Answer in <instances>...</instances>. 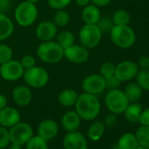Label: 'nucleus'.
<instances>
[{"label": "nucleus", "mask_w": 149, "mask_h": 149, "mask_svg": "<svg viewBox=\"0 0 149 149\" xmlns=\"http://www.w3.org/2000/svg\"><path fill=\"white\" fill-rule=\"evenodd\" d=\"M24 71L20 61L17 60L12 59L0 66V76L6 81H18L23 77Z\"/></svg>", "instance_id": "obj_9"}, {"label": "nucleus", "mask_w": 149, "mask_h": 149, "mask_svg": "<svg viewBox=\"0 0 149 149\" xmlns=\"http://www.w3.org/2000/svg\"><path fill=\"white\" fill-rule=\"evenodd\" d=\"M78 96V93L74 90L66 89L60 92L58 96V101L64 107H71L76 104Z\"/></svg>", "instance_id": "obj_20"}, {"label": "nucleus", "mask_w": 149, "mask_h": 149, "mask_svg": "<svg viewBox=\"0 0 149 149\" xmlns=\"http://www.w3.org/2000/svg\"><path fill=\"white\" fill-rule=\"evenodd\" d=\"M81 119L76 111H68L61 118V125L67 132H76L81 125Z\"/></svg>", "instance_id": "obj_18"}, {"label": "nucleus", "mask_w": 149, "mask_h": 149, "mask_svg": "<svg viewBox=\"0 0 149 149\" xmlns=\"http://www.w3.org/2000/svg\"><path fill=\"white\" fill-rule=\"evenodd\" d=\"M26 149H48L47 141L38 134L33 136L26 144Z\"/></svg>", "instance_id": "obj_29"}, {"label": "nucleus", "mask_w": 149, "mask_h": 149, "mask_svg": "<svg viewBox=\"0 0 149 149\" xmlns=\"http://www.w3.org/2000/svg\"><path fill=\"white\" fill-rule=\"evenodd\" d=\"M142 111H143L142 105L138 102H135V103H130L123 113L125 114V117L128 122L135 124L139 122Z\"/></svg>", "instance_id": "obj_22"}, {"label": "nucleus", "mask_w": 149, "mask_h": 149, "mask_svg": "<svg viewBox=\"0 0 149 149\" xmlns=\"http://www.w3.org/2000/svg\"><path fill=\"white\" fill-rule=\"evenodd\" d=\"M13 49L6 44L0 43V64H3L13 59Z\"/></svg>", "instance_id": "obj_34"}, {"label": "nucleus", "mask_w": 149, "mask_h": 149, "mask_svg": "<svg viewBox=\"0 0 149 149\" xmlns=\"http://www.w3.org/2000/svg\"><path fill=\"white\" fill-rule=\"evenodd\" d=\"M124 92L130 103H135L140 99L143 90L137 83H130L125 86Z\"/></svg>", "instance_id": "obj_25"}, {"label": "nucleus", "mask_w": 149, "mask_h": 149, "mask_svg": "<svg viewBox=\"0 0 149 149\" xmlns=\"http://www.w3.org/2000/svg\"><path fill=\"white\" fill-rule=\"evenodd\" d=\"M139 122L141 125L149 126V108H146L142 111Z\"/></svg>", "instance_id": "obj_40"}, {"label": "nucleus", "mask_w": 149, "mask_h": 149, "mask_svg": "<svg viewBox=\"0 0 149 149\" xmlns=\"http://www.w3.org/2000/svg\"><path fill=\"white\" fill-rule=\"evenodd\" d=\"M70 21V16L68 12H66L64 9L61 10H56V13H54L53 22L55 24L57 27H64L66 26Z\"/></svg>", "instance_id": "obj_30"}, {"label": "nucleus", "mask_w": 149, "mask_h": 149, "mask_svg": "<svg viewBox=\"0 0 149 149\" xmlns=\"http://www.w3.org/2000/svg\"><path fill=\"white\" fill-rule=\"evenodd\" d=\"M135 136L138 140L139 146L149 149V126L140 125L137 129Z\"/></svg>", "instance_id": "obj_27"}, {"label": "nucleus", "mask_w": 149, "mask_h": 149, "mask_svg": "<svg viewBox=\"0 0 149 149\" xmlns=\"http://www.w3.org/2000/svg\"><path fill=\"white\" fill-rule=\"evenodd\" d=\"M82 88L84 92L97 96L106 89L105 79L100 74H90L83 80Z\"/></svg>", "instance_id": "obj_10"}, {"label": "nucleus", "mask_w": 149, "mask_h": 149, "mask_svg": "<svg viewBox=\"0 0 149 149\" xmlns=\"http://www.w3.org/2000/svg\"><path fill=\"white\" fill-rule=\"evenodd\" d=\"M121 81L115 76H112L107 79H105V86L107 89L109 90H115V89H118L120 84H121Z\"/></svg>", "instance_id": "obj_38"}, {"label": "nucleus", "mask_w": 149, "mask_h": 149, "mask_svg": "<svg viewBox=\"0 0 149 149\" xmlns=\"http://www.w3.org/2000/svg\"><path fill=\"white\" fill-rule=\"evenodd\" d=\"M102 32L97 25L84 24L79 32V40L81 45L88 49L97 47L102 40Z\"/></svg>", "instance_id": "obj_7"}, {"label": "nucleus", "mask_w": 149, "mask_h": 149, "mask_svg": "<svg viewBox=\"0 0 149 149\" xmlns=\"http://www.w3.org/2000/svg\"><path fill=\"white\" fill-rule=\"evenodd\" d=\"M130 20H131V17H130L129 13L123 9L116 11L112 17V21L114 23V26L129 25Z\"/></svg>", "instance_id": "obj_28"}, {"label": "nucleus", "mask_w": 149, "mask_h": 149, "mask_svg": "<svg viewBox=\"0 0 149 149\" xmlns=\"http://www.w3.org/2000/svg\"><path fill=\"white\" fill-rule=\"evenodd\" d=\"M139 68L136 62L132 61H123L116 65L115 76L121 82H129L134 79Z\"/></svg>", "instance_id": "obj_11"}, {"label": "nucleus", "mask_w": 149, "mask_h": 149, "mask_svg": "<svg viewBox=\"0 0 149 149\" xmlns=\"http://www.w3.org/2000/svg\"><path fill=\"white\" fill-rule=\"evenodd\" d=\"M64 149H88V142L84 135L77 131L68 132L62 141Z\"/></svg>", "instance_id": "obj_13"}, {"label": "nucleus", "mask_w": 149, "mask_h": 149, "mask_svg": "<svg viewBox=\"0 0 149 149\" xmlns=\"http://www.w3.org/2000/svg\"><path fill=\"white\" fill-rule=\"evenodd\" d=\"M26 1H28V2H31V3L36 4L37 2H39V1H40V0H26Z\"/></svg>", "instance_id": "obj_47"}, {"label": "nucleus", "mask_w": 149, "mask_h": 149, "mask_svg": "<svg viewBox=\"0 0 149 149\" xmlns=\"http://www.w3.org/2000/svg\"><path fill=\"white\" fill-rule=\"evenodd\" d=\"M104 103L110 112L116 115L123 113L130 104L125 92L119 89L110 90L105 96Z\"/></svg>", "instance_id": "obj_5"}, {"label": "nucleus", "mask_w": 149, "mask_h": 149, "mask_svg": "<svg viewBox=\"0 0 149 149\" xmlns=\"http://www.w3.org/2000/svg\"><path fill=\"white\" fill-rule=\"evenodd\" d=\"M91 2L92 3V5L97 7H103L108 6L111 2V0H91Z\"/></svg>", "instance_id": "obj_42"}, {"label": "nucleus", "mask_w": 149, "mask_h": 149, "mask_svg": "<svg viewBox=\"0 0 149 149\" xmlns=\"http://www.w3.org/2000/svg\"><path fill=\"white\" fill-rule=\"evenodd\" d=\"M23 77L26 84L29 87L35 89L44 88L49 81V74L45 68L38 66L25 69Z\"/></svg>", "instance_id": "obj_6"}, {"label": "nucleus", "mask_w": 149, "mask_h": 149, "mask_svg": "<svg viewBox=\"0 0 149 149\" xmlns=\"http://www.w3.org/2000/svg\"><path fill=\"white\" fill-rule=\"evenodd\" d=\"M36 54L43 62L54 64L61 61L64 57V50L53 40L42 41L36 50Z\"/></svg>", "instance_id": "obj_2"}, {"label": "nucleus", "mask_w": 149, "mask_h": 149, "mask_svg": "<svg viewBox=\"0 0 149 149\" xmlns=\"http://www.w3.org/2000/svg\"><path fill=\"white\" fill-rule=\"evenodd\" d=\"M21 116L18 110L13 107L6 106L0 110V125L6 128H11L20 121Z\"/></svg>", "instance_id": "obj_14"}, {"label": "nucleus", "mask_w": 149, "mask_h": 149, "mask_svg": "<svg viewBox=\"0 0 149 149\" xmlns=\"http://www.w3.org/2000/svg\"><path fill=\"white\" fill-rule=\"evenodd\" d=\"M33 136L32 126L26 122H19L9 130L10 142L19 146H24Z\"/></svg>", "instance_id": "obj_8"}, {"label": "nucleus", "mask_w": 149, "mask_h": 149, "mask_svg": "<svg viewBox=\"0 0 149 149\" xmlns=\"http://www.w3.org/2000/svg\"><path fill=\"white\" fill-rule=\"evenodd\" d=\"M139 146L138 140L135 134L131 132H125L120 136L118 140V149H136Z\"/></svg>", "instance_id": "obj_23"}, {"label": "nucleus", "mask_w": 149, "mask_h": 149, "mask_svg": "<svg viewBox=\"0 0 149 149\" xmlns=\"http://www.w3.org/2000/svg\"><path fill=\"white\" fill-rule=\"evenodd\" d=\"M111 41L120 48H129L136 42V34L128 25L114 26L110 32Z\"/></svg>", "instance_id": "obj_3"}, {"label": "nucleus", "mask_w": 149, "mask_h": 149, "mask_svg": "<svg viewBox=\"0 0 149 149\" xmlns=\"http://www.w3.org/2000/svg\"><path fill=\"white\" fill-rule=\"evenodd\" d=\"M14 14L16 22L23 27H27L36 21L38 8L33 3L23 1L16 7Z\"/></svg>", "instance_id": "obj_4"}, {"label": "nucleus", "mask_w": 149, "mask_h": 149, "mask_svg": "<svg viewBox=\"0 0 149 149\" xmlns=\"http://www.w3.org/2000/svg\"><path fill=\"white\" fill-rule=\"evenodd\" d=\"M38 135L48 141L54 139L59 132V125L56 121L53 119H45L38 125Z\"/></svg>", "instance_id": "obj_15"}, {"label": "nucleus", "mask_w": 149, "mask_h": 149, "mask_svg": "<svg viewBox=\"0 0 149 149\" xmlns=\"http://www.w3.org/2000/svg\"><path fill=\"white\" fill-rule=\"evenodd\" d=\"M72 0H47L48 6L54 10H61L70 5Z\"/></svg>", "instance_id": "obj_35"}, {"label": "nucleus", "mask_w": 149, "mask_h": 149, "mask_svg": "<svg viewBox=\"0 0 149 149\" xmlns=\"http://www.w3.org/2000/svg\"><path fill=\"white\" fill-rule=\"evenodd\" d=\"M14 25L10 18L0 13V41L8 39L13 33Z\"/></svg>", "instance_id": "obj_21"}, {"label": "nucleus", "mask_w": 149, "mask_h": 149, "mask_svg": "<svg viewBox=\"0 0 149 149\" xmlns=\"http://www.w3.org/2000/svg\"><path fill=\"white\" fill-rule=\"evenodd\" d=\"M135 79L136 83L141 87L143 91H149V69H139Z\"/></svg>", "instance_id": "obj_31"}, {"label": "nucleus", "mask_w": 149, "mask_h": 149, "mask_svg": "<svg viewBox=\"0 0 149 149\" xmlns=\"http://www.w3.org/2000/svg\"><path fill=\"white\" fill-rule=\"evenodd\" d=\"M19 61H20L22 67L24 68V69L31 68L34 67L36 64V61H35L34 57L32 55H29V54L24 55Z\"/></svg>", "instance_id": "obj_37"}, {"label": "nucleus", "mask_w": 149, "mask_h": 149, "mask_svg": "<svg viewBox=\"0 0 149 149\" xmlns=\"http://www.w3.org/2000/svg\"><path fill=\"white\" fill-rule=\"evenodd\" d=\"M74 107L82 119L91 121L98 116L101 110V104L97 96L84 92L78 96Z\"/></svg>", "instance_id": "obj_1"}, {"label": "nucleus", "mask_w": 149, "mask_h": 149, "mask_svg": "<svg viewBox=\"0 0 149 149\" xmlns=\"http://www.w3.org/2000/svg\"><path fill=\"white\" fill-rule=\"evenodd\" d=\"M64 57L70 62L81 64L88 61L90 57L89 49L83 45H72L64 49Z\"/></svg>", "instance_id": "obj_12"}, {"label": "nucleus", "mask_w": 149, "mask_h": 149, "mask_svg": "<svg viewBox=\"0 0 149 149\" xmlns=\"http://www.w3.org/2000/svg\"><path fill=\"white\" fill-rule=\"evenodd\" d=\"M10 137H9V131L0 125V148H6L10 144Z\"/></svg>", "instance_id": "obj_36"}, {"label": "nucleus", "mask_w": 149, "mask_h": 149, "mask_svg": "<svg viewBox=\"0 0 149 149\" xmlns=\"http://www.w3.org/2000/svg\"><path fill=\"white\" fill-rule=\"evenodd\" d=\"M96 25L97 26L99 30L102 32V33H110L111 30L112 29V27L114 26L112 19H111L109 17H101Z\"/></svg>", "instance_id": "obj_33"}, {"label": "nucleus", "mask_w": 149, "mask_h": 149, "mask_svg": "<svg viewBox=\"0 0 149 149\" xmlns=\"http://www.w3.org/2000/svg\"><path fill=\"white\" fill-rule=\"evenodd\" d=\"M10 7V0H0V13H4Z\"/></svg>", "instance_id": "obj_43"}, {"label": "nucleus", "mask_w": 149, "mask_h": 149, "mask_svg": "<svg viewBox=\"0 0 149 149\" xmlns=\"http://www.w3.org/2000/svg\"><path fill=\"white\" fill-rule=\"evenodd\" d=\"M76 3L77 6H79L81 7H84V6L90 5L91 0H76Z\"/></svg>", "instance_id": "obj_45"}, {"label": "nucleus", "mask_w": 149, "mask_h": 149, "mask_svg": "<svg viewBox=\"0 0 149 149\" xmlns=\"http://www.w3.org/2000/svg\"><path fill=\"white\" fill-rule=\"evenodd\" d=\"M7 106V98L5 95L0 94V110Z\"/></svg>", "instance_id": "obj_44"}, {"label": "nucleus", "mask_w": 149, "mask_h": 149, "mask_svg": "<svg viewBox=\"0 0 149 149\" xmlns=\"http://www.w3.org/2000/svg\"><path fill=\"white\" fill-rule=\"evenodd\" d=\"M115 69H116V65L113 62L105 61L100 67V74L104 79H107L114 76Z\"/></svg>", "instance_id": "obj_32"}, {"label": "nucleus", "mask_w": 149, "mask_h": 149, "mask_svg": "<svg viewBox=\"0 0 149 149\" xmlns=\"http://www.w3.org/2000/svg\"><path fill=\"white\" fill-rule=\"evenodd\" d=\"M137 65H138L139 68L141 70L149 69V56H147V55L140 56L138 61Z\"/></svg>", "instance_id": "obj_39"}, {"label": "nucleus", "mask_w": 149, "mask_h": 149, "mask_svg": "<svg viewBox=\"0 0 149 149\" xmlns=\"http://www.w3.org/2000/svg\"><path fill=\"white\" fill-rule=\"evenodd\" d=\"M116 122H117L116 114L111 112V114H108L105 117V119H104V124L105 125H113L116 124Z\"/></svg>", "instance_id": "obj_41"}, {"label": "nucleus", "mask_w": 149, "mask_h": 149, "mask_svg": "<svg viewBox=\"0 0 149 149\" xmlns=\"http://www.w3.org/2000/svg\"><path fill=\"white\" fill-rule=\"evenodd\" d=\"M8 149H22V146L19 145H16V144H12Z\"/></svg>", "instance_id": "obj_46"}, {"label": "nucleus", "mask_w": 149, "mask_h": 149, "mask_svg": "<svg viewBox=\"0 0 149 149\" xmlns=\"http://www.w3.org/2000/svg\"><path fill=\"white\" fill-rule=\"evenodd\" d=\"M57 26L53 21H43L36 28V36L41 41L52 40L57 35Z\"/></svg>", "instance_id": "obj_16"}, {"label": "nucleus", "mask_w": 149, "mask_h": 149, "mask_svg": "<svg viewBox=\"0 0 149 149\" xmlns=\"http://www.w3.org/2000/svg\"><path fill=\"white\" fill-rule=\"evenodd\" d=\"M114 149H118V148H114Z\"/></svg>", "instance_id": "obj_49"}, {"label": "nucleus", "mask_w": 149, "mask_h": 149, "mask_svg": "<svg viewBox=\"0 0 149 149\" xmlns=\"http://www.w3.org/2000/svg\"><path fill=\"white\" fill-rule=\"evenodd\" d=\"M74 40H76L74 35L70 31H62L57 34L56 42L63 50L74 45Z\"/></svg>", "instance_id": "obj_26"}, {"label": "nucleus", "mask_w": 149, "mask_h": 149, "mask_svg": "<svg viewBox=\"0 0 149 149\" xmlns=\"http://www.w3.org/2000/svg\"><path fill=\"white\" fill-rule=\"evenodd\" d=\"M13 99L19 106H27L32 101V91L26 85H19L15 87L12 93Z\"/></svg>", "instance_id": "obj_17"}, {"label": "nucleus", "mask_w": 149, "mask_h": 149, "mask_svg": "<svg viewBox=\"0 0 149 149\" xmlns=\"http://www.w3.org/2000/svg\"><path fill=\"white\" fill-rule=\"evenodd\" d=\"M136 149H148V148H146V147H143V146H139Z\"/></svg>", "instance_id": "obj_48"}, {"label": "nucleus", "mask_w": 149, "mask_h": 149, "mask_svg": "<svg viewBox=\"0 0 149 149\" xmlns=\"http://www.w3.org/2000/svg\"><path fill=\"white\" fill-rule=\"evenodd\" d=\"M105 131V124L102 121H94L88 129V138L92 141H97L99 140Z\"/></svg>", "instance_id": "obj_24"}, {"label": "nucleus", "mask_w": 149, "mask_h": 149, "mask_svg": "<svg viewBox=\"0 0 149 149\" xmlns=\"http://www.w3.org/2000/svg\"><path fill=\"white\" fill-rule=\"evenodd\" d=\"M101 18V12L99 7L94 5H88L84 6L82 12V19L85 24L96 25Z\"/></svg>", "instance_id": "obj_19"}]
</instances>
